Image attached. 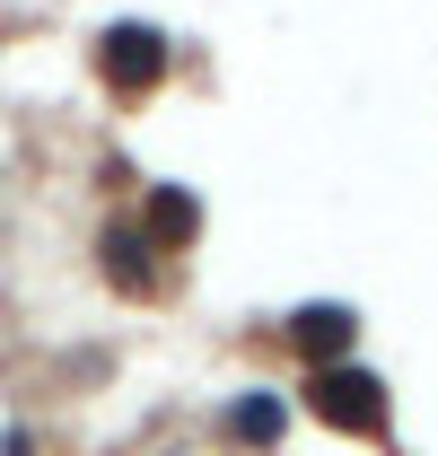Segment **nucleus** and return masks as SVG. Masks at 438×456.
<instances>
[{
  "label": "nucleus",
  "instance_id": "nucleus-1",
  "mask_svg": "<svg viewBox=\"0 0 438 456\" xmlns=\"http://www.w3.org/2000/svg\"><path fill=\"white\" fill-rule=\"evenodd\" d=\"M307 403L325 412V421H342V430H377L385 421V395L369 369H351V360H325L316 369V387H307Z\"/></svg>",
  "mask_w": 438,
  "mask_h": 456
},
{
  "label": "nucleus",
  "instance_id": "nucleus-2",
  "mask_svg": "<svg viewBox=\"0 0 438 456\" xmlns=\"http://www.w3.org/2000/svg\"><path fill=\"white\" fill-rule=\"evenodd\" d=\"M106 70L123 79V88H150V79L166 70V45L150 36V27H114L106 36Z\"/></svg>",
  "mask_w": 438,
  "mask_h": 456
},
{
  "label": "nucleus",
  "instance_id": "nucleus-3",
  "mask_svg": "<svg viewBox=\"0 0 438 456\" xmlns=\"http://www.w3.org/2000/svg\"><path fill=\"white\" fill-rule=\"evenodd\" d=\"M228 430H237V439H280V403L272 395H246L237 412H228Z\"/></svg>",
  "mask_w": 438,
  "mask_h": 456
},
{
  "label": "nucleus",
  "instance_id": "nucleus-4",
  "mask_svg": "<svg viewBox=\"0 0 438 456\" xmlns=\"http://www.w3.org/2000/svg\"><path fill=\"white\" fill-rule=\"evenodd\" d=\"M150 220H158L166 237H193V193H158V202H150Z\"/></svg>",
  "mask_w": 438,
  "mask_h": 456
}]
</instances>
